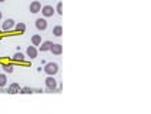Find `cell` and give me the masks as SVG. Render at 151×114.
I'll use <instances>...</instances> for the list:
<instances>
[{
    "mask_svg": "<svg viewBox=\"0 0 151 114\" xmlns=\"http://www.w3.org/2000/svg\"><path fill=\"white\" fill-rule=\"evenodd\" d=\"M44 73L46 74H49V76H54V74H57L59 73V64L57 63H46L44 64Z\"/></svg>",
    "mask_w": 151,
    "mask_h": 114,
    "instance_id": "6da1fadb",
    "label": "cell"
},
{
    "mask_svg": "<svg viewBox=\"0 0 151 114\" xmlns=\"http://www.w3.org/2000/svg\"><path fill=\"white\" fill-rule=\"evenodd\" d=\"M46 87H47V93H54V91H57V82H56V79L53 77V76H49L47 79H46Z\"/></svg>",
    "mask_w": 151,
    "mask_h": 114,
    "instance_id": "7a4b0ae2",
    "label": "cell"
},
{
    "mask_svg": "<svg viewBox=\"0 0 151 114\" xmlns=\"http://www.w3.org/2000/svg\"><path fill=\"white\" fill-rule=\"evenodd\" d=\"M14 26H16L14 20H13V19H7V20H4V23H3V26H1V30H3V32H10L12 29H14Z\"/></svg>",
    "mask_w": 151,
    "mask_h": 114,
    "instance_id": "3957f363",
    "label": "cell"
},
{
    "mask_svg": "<svg viewBox=\"0 0 151 114\" xmlns=\"http://www.w3.org/2000/svg\"><path fill=\"white\" fill-rule=\"evenodd\" d=\"M54 7L53 6H50V4H47V6H43L41 7V15L44 17H51L53 15H54Z\"/></svg>",
    "mask_w": 151,
    "mask_h": 114,
    "instance_id": "277c9868",
    "label": "cell"
},
{
    "mask_svg": "<svg viewBox=\"0 0 151 114\" xmlns=\"http://www.w3.org/2000/svg\"><path fill=\"white\" fill-rule=\"evenodd\" d=\"M30 13H39V12H41V3L39 1V0H34V1H32L30 3Z\"/></svg>",
    "mask_w": 151,
    "mask_h": 114,
    "instance_id": "5b68a950",
    "label": "cell"
},
{
    "mask_svg": "<svg viewBox=\"0 0 151 114\" xmlns=\"http://www.w3.org/2000/svg\"><path fill=\"white\" fill-rule=\"evenodd\" d=\"M36 27H37V30H41V32H44L46 29H47V20L46 19H37L36 20Z\"/></svg>",
    "mask_w": 151,
    "mask_h": 114,
    "instance_id": "8992f818",
    "label": "cell"
},
{
    "mask_svg": "<svg viewBox=\"0 0 151 114\" xmlns=\"http://www.w3.org/2000/svg\"><path fill=\"white\" fill-rule=\"evenodd\" d=\"M20 90H21V87H20L17 83H12V84L9 86V88H7V93L16 94V93H20Z\"/></svg>",
    "mask_w": 151,
    "mask_h": 114,
    "instance_id": "52a82bcc",
    "label": "cell"
},
{
    "mask_svg": "<svg viewBox=\"0 0 151 114\" xmlns=\"http://www.w3.org/2000/svg\"><path fill=\"white\" fill-rule=\"evenodd\" d=\"M50 51L53 53V54H56V56H60L61 53H63V46L60 44V43H57V44H53L51 46Z\"/></svg>",
    "mask_w": 151,
    "mask_h": 114,
    "instance_id": "ba28073f",
    "label": "cell"
},
{
    "mask_svg": "<svg viewBox=\"0 0 151 114\" xmlns=\"http://www.w3.org/2000/svg\"><path fill=\"white\" fill-rule=\"evenodd\" d=\"M51 46H53V43H51L50 40L41 41V44H40V51H41V53H44V51H50Z\"/></svg>",
    "mask_w": 151,
    "mask_h": 114,
    "instance_id": "9c48e42d",
    "label": "cell"
},
{
    "mask_svg": "<svg viewBox=\"0 0 151 114\" xmlns=\"http://www.w3.org/2000/svg\"><path fill=\"white\" fill-rule=\"evenodd\" d=\"M26 54L30 57V59H36L37 57V49L34 46H29L27 50H26Z\"/></svg>",
    "mask_w": 151,
    "mask_h": 114,
    "instance_id": "30bf717a",
    "label": "cell"
},
{
    "mask_svg": "<svg viewBox=\"0 0 151 114\" xmlns=\"http://www.w3.org/2000/svg\"><path fill=\"white\" fill-rule=\"evenodd\" d=\"M32 44L33 46H40L41 44V36L40 34H33L32 36Z\"/></svg>",
    "mask_w": 151,
    "mask_h": 114,
    "instance_id": "8fae6325",
    "label": "cell"
},
{
    "mask_svg": "<svg viewBox=\"0 0 151 114\" xmlns=\"http://www.w3.org/2000/svg\"><path fill=\"white\" fill-rule=\"evenodd\" d=\"M53 34H54L56 37H60V36L63 34V27H61L60 24L54 26V27H53Z\"/></svg>",
    "mask_w": 151,
    "mask_h": 114,
    "instance_id": "7c38bea8",
    "label": "cell"
},
{
    "mask_svg": "<svg viewBox=\"0 0 151 114\" xmlns=\"http://www.w3.org/2000/svg\"><path fill=\"white\" fill-rule=\"evenodd\" d=\"M13 60H14V61H24V54L20 53V51H17L16 54L13 56Z\"/></svg>",
    "mask_w": 151,
    "mask_h": 114,
    "instance_id": "4fadbf2b",
    "label": "cell"
},
{
    "mask_svg": "<svg viewBox=\"0 0 151 114\" xmlns=\"http://www.w3.org/2000/svg\"><path fill=\"white\" fill-rule=\"evenodd\" d=\"M14 29H16L19 33H23L26 30V24H24V23H17L16 26H14Z\"/></svg>",
    "mask_w": 151,
    "mask_h": 114,
    "instance_id": "5bb4252c",
    "label": "cell"
},
{
    "mask_svg": "<svg viewBox=\"0 0 151 114\" xmlns=\"http://www.w3.org/2000/svg\"><path fill=\"white\" fill-rule=\"evenodd\" d=\"M3 70H4V73H7V74H10V73H13V70H14V67L12 64H4L3 66Z\"/></svg>",
    "mask_w": 151,
    "mask_h": 114,
    "instance_id": "9a60e30c",
    "label": "cell"
},
{
    "mask_svg": "<svg viewBox=\"0 0 151 114\" xmlns=\"http://www.w3.org/2000/svg\"><path fill=\"white\" fill-rule=\"evenodd\" d=\"M20 93H21V94H32V93H34V90L32 87H23V88L20 90Z\"/></svg>",
    "mask_w": 151,
    "mask_h": 114,
    "instance_id": "2e32d148",
    "label": "cell"
},
{
    "mask_svg": "<svg viewBox=\"0 0 151 114\" xmlns=\"http://www.w3.org/2000/svg\"><path fill=\"white\" fill-rule=\"evenodd\" d=\"M7 84V76L6 74H0V87H4Z\"/></svg>",
    "mask_w": 151,
    "mask_h": 114,
    "instance_id": "e0dca14e",
    "label": "cell"
},
{
    "mask_svg": "<svg viewBox=\"0 0 151 114\" xmlns=\"http://www.w3.org/2000/svg\"><path fill=\"white\" fill-rule=\"evenodd\" d=\"M56 12H57L59 15H63V3H61V1L57 3V6H56Z\"/></svg>",
    "mask_w": 151,
    "mask_h": 114,
    "instance_id": "ac0fdd59",
    "label": "cell"
},
{
    "mask_svg": "<svg viewBox=\"0 0 151 114\" xmlns=\"http://www.w3.org/2000/svg\"><path fill=\"white\" fill-rule=\"evenodd\" d=\"M34 93H43V90L41 88H37V90H34Z\"/></svg>",
    "mask_w": 151,
    "mask_h": 114,
    "instance_id": "d6986e66",
    "label": "cell"
},
{
    "mask_svg": "<svg viewBox=\"0 0 151 114\" xmlns=\"http://www.w3.org/2000/svg\"><path fill=\"white\" fill-rule=\"evenodd\" d=\"M3 1H4V0H0V3H3Z\"/></svg>",
    "mask_w": 151,
    "mask_h": 114,
    "instance_id": "ffe728a7",
    "label": "cell"
},
{
    "mask_svg": "<svg viewBox=\"0 0 151 114\" xmlns=\"http://www.w3.org/2000/svg\"><path fill=\"white\" fill-rule=\"evenodd\" d=\"M0 19H1V12H0Z\"/></svg>",
    "mask_w": 151,
    "mask_h": 114,
    "instance_id": "44dd1931",
    "label": "cell"
}]
</instances>
